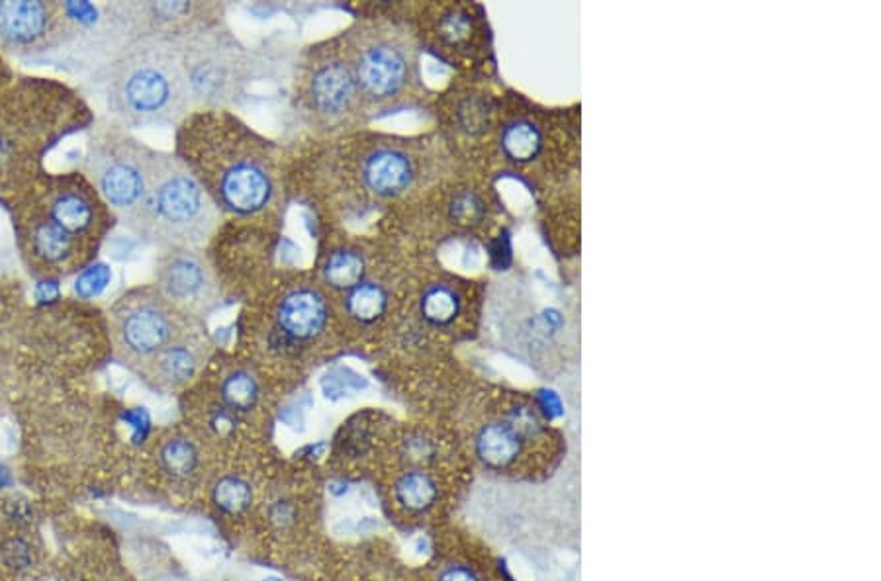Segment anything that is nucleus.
I'll list each match as a JSON object with an SVG mask.
<instances>
[{"mask_svg":"<svg viewBox=\"0 0 881 581\" xmlns=\"http://www.w3.org/2000/svg\"><path fill=\"white\" fill-rule=\"evenodd\" d=\"M222 402L230 412L247 413L259 402V382L257 378L245 370L235 368L230 375H225L220 386Z\"/></svg>","mask_w":881,"mask_h":581,"instance_id":"nucleus-21","label":"nucleus"},{"mask_svg":"<svg viewBox=\"0 0 881 581\" xmlns=\"http://www.w3.org/2000/svg\"><path fill=\"white\" fill-rule=\"evenodd\" d=\"M212 500L216 503L218 510L237 515L252 505V485L239 476H224L214 485Z\"/></svg>","mask_w":881,"mask_h":581,"instance_id":"nucleus-23","label":"nucleus"},{"mask_svg":"<svg viewBox=\"0 0 881 581\" xmlns=\"http://www.w3.org/2000/svg\"><path fill=\"white\" fill-rule=\"evenodd\" d=\"M394 498L410 513H423L439 503L440 485L430 472L410 470L398 478Z\"/></svg>","mask_w":881,"mask_h":581,"instance_id":"nucleus-16","label":"nucleus"},{"mask_svg":"<svg viewBox=\"0 0 881 581\" xmlns=\"http://www.w3.org/2000/svg\"><path fill=\"white\" fill-rule=\"evenodd\" d=\"M152 147L122 130H107L90 144L87 169L102 200L130 227L147 192Z\"/></svg>","mask_w":881,"mask_h":581,"instance_id":"nucleus-8","label":"nucleus"},{"mask_svg":"<svg viewBox=\"0 0 881 581\" xmlns=\"http://www.w3.org/2000/svg\"><path fill=\"white\" fill-rule=\"evenodd\" d=\"M210 349L212 345L202 327H199L157 353L137 372L155 390L165 394L177 392L189 384L192 378H197L200 368L204 367L210 357Z\"/></svg>","mask_w":881,"mask_h":581,"instance_id":"nucleus-11","label":"nucleus"},{"mask_svg":"<svg viewBox=\"0 0 881 581\" xmlns=\"http://www.w3.org/2000/svg\"><path fill=\"white\" fill-rule=\"evenodd\" d=\"M180 57L194 108L232 107L252 81L249 49L220 22L179 36Z\"/></svg>","mask_w":881,"mask_h":581,"instance_id":"nucleus-5","label":"nucleus"},{"mask_svg":"<svg viewBox=\"0 0 881 581\" xmlns=\"http://www.w3.org/2000/svg\"><path fill=\"white\" fill-rule=\"evenodd\" d=\"M543 149V134L529 120H513L502 132V152L513 163H531Z\"/></svg>","mask_w":881,"mask_h":581,"instance_id":"nucleus-19","label":"nucleus"},{"mask_svg":"<svg viewBox=\"0 0 881 581\" xmlns=\"http://www.w3.org/2000/svg\"><path fill=\"white\" fill-rule=\"evenodd\" d=\"M562 581H580V578H578V572L575 570V572L568 573L567 578Z\"/></svg>","mask_w":881,"mask_h":581,"instance_id":"nucleus-29","label":"nucleus"},{"mask_svg":"<svg viewBox=\"0 0 881 581\" xmlns=\"http://www.w3.org/2000/svg\"><path fill=\"white\" fill-rule=\"evenodd\" d=\"M199 327L200 322L172 308L155 287L130 290L110 310L114 350L135 370Z\"/></svg>","mask_w":881,"mask_h":581,"instance_id":"nucleus-7","label":"nucleus"},{"mask_svg":"<svg viewBox=\"0 0 881 581\" xmlns=\"http://www.w3.org/2000/svg\"><path fill=\"white\" fill-rule=\"evenodd\" d=\"M369 118L394 114L420 94L414 36L392 20H363L339 37Z\"/></svg>","mask_w":881,"mask_h":581,"instance_id":"nucleus-3","label":"nucleus"},{"mask_svg":"<svg viewBox=\"0 0 881 581\" xmlns=\"http://www.w3.org/2000/svg\"><path fill=\"white\" fill-rule=\"evenodd\" d=\"M208 139L202 163L187 165L214 198L218 208L239 215L255 217L269 210L279 197L280 182L277 159L269 142L261 139L247 125L222 116Z\"/></svg>","mask_w":881,"mask_h":581,"instance_id":"nucleus-2","label":"nucleus"},{"mask_svg":"<svg viewBox=\"0 0 881 581\" xmlns=\"http://www.w3.org/2000/svg\"><path fill=\"white\" fill-rule=\"evenodd\" d=\"M199 462V448L190 438L172 437L159 448V466L172 480H187L197 472Z\"/></svg>","mask_w":881,"mask_h":581,"instance_id":"nucleus-20","label":"nucleus"},{"mask_svg":"<svg viewBox=\"0 0 881 581\" xmlns=\"http://www.w3.org/2000/svg\"><path fill=\"white\" fill-rule=\"evenodd\" d=\"M30 245L34 257L47 267H67L79 253V242L45 220L44 215L30 224Z\"/></svg>","mask_w":881,"mask_h":581,"instance_id":"nucleus-15","label":"nucleus"},{"mask_svg":"<svg viewBox=\"0 0 881 581\" xmlns=\"http://www.w3.org/2000/svg\"><path fill=\"white\" fill-rule=\"evenodd\" d=\"M357 177L377 200L405 197L422 179V155L405 137H377L360 147Z\"/></svg>","mask_w":881,"mask_h":581,"instance_id":"nucleus-10","label":"nucleus"},{"mask_svg":"<svg viewBox=\"0 0 881 581\" xmlns=\"http://www.w3.org/2000/svg\"><path fill=\"white\" fill-rule=\"evenodd\" d=\"M459 120L462 127L470 134L482 132L488 125V108L482 100H467L459 110Z\"/></svg>","mask_w":881,"mask_h":581,"instance_id":"nucleus-26","label":"nucleus"},{"mask_svg":"<svg viewBox=\"0 0 881 581\" xmlns=\"http://www.w3.org/2000/svg\"><path fill=\"white\" fill-rule=\"evenodd\" d=\"M298 104L308 124L324 134H339L369 122L339 37L308 52L298 77Z\"/></svg>","mask_w":881,"mask_h":581,"instance_id":"nucleus-6","label":"nucleus"},{"mask_svg":"<svg viewBox=\"0 0 881 581\" xmlns=\"http://www.w3.org/2000/svg\"><path fill=\"white\" fill-rule=\"evenodd\" d=\"M102 85L110 114L126 127L177 124L192 108L179 37L130 40L110 59Z\"/></svg>","mask_w":881,"mask_h":581,"instance_id":"nucleus-1","label":"nucleus"},{"mask_svg":"<svg viewBox=\"0 0 881 581\" xmlns=\"http://www.w3.org/2000/svg\"><path fill=\"white\" fill-rule=\"evenodd\" d=\"M332 320V305L324 290L314 284H292L275 308L277 332L292 343H310L324 335Z\"/></svg>","mask_w":881,"mask_h":581,"instance_id":"nucleus-12","label":"nucleus"},{"mask_svg":"<svg viewBox=\"0 0 881 581\" xmlns=\"http://www.w3.org/2000/svg\"><path fill=\"white\" fill-rule=\"evenodd\" d=\"M453 212L457 215V220H459L460 224H470V222H475V220H478V217L482 215V204H480V200H478L477 197L465 194V197H460L459 200L455 202Z\"/></svg>","mask_w":881,"mask_h":581,"instance_id":"nucleus-27","label":"nucleus"},{"mask_svg":"<svg viewBox=\"0 0 881 581\" xmlns=\"http://www.w3.org/2000/svg\"><path fill=\"white\" fill-rule=\"evenodd\" d=\"M10 483H12V474H10L9 468L0 465V490L9 488Z\"/></svg>","mask_w":881,"mask_h":581,"instance_id":"nucleus-28","label":"nucleus"},{"mask_svg":"<svg viewBox=\"0 0 881 581\" xmlns=\"http://www.w3.org/2000/svg\"><path fill=\"white\" fill-rule=\"evenodd\" d=\"M460 312V298L447 284H432L422 295V315L435 327L455 322Z\"/></svg>","mask_w":881,"mask_h":581,"instance_id":"nucleus-22","label":"nucleus"},{"mask_svg":"<svg viewBox=\"0 0 881 581\" xmlns=\"http://www.w3.org/2000/svg\"><path fill=\"white\" fill-rule=\"evenodd\" d=\"M365 272H367L365 259L359 250L355 249L333 250L322 267L325 284L339 292H349L353 288L359 287L365 280Z\"/></svg>","mask_w":881,"mask_h":581,"instance_id":"nucleus-18","label":"nucleus"},{"mask_svg":"<svg viewBox=\"0 0 881 581\" xmlns=\"http://www.w3.org/2000/svg\"><path fill=\"white\" fill-rule=\"evenodd\" d=\"M59 7L42 0L0 2V47L9 52H34L45 45L57 24Z\"/></svg>","mask_w":881,"mask_h":581,"instance_id":"nucleus-13","label":"nucleus"},{"mask_svg":"<svg viewBox=\"0 0 881 581\" xmlns=\"http://www.w3.org/2000/svg\"><path fill=\"white\" fill-rule=\"evenodd\" d=\"M110 270L104 267V265H99V267H92V269L85 270L81 277L77 278V284H75V292L81 295V298H92V295H99L107 284L110 282Z\"/></svg>","mask_w":881,"mask_h":581,"instance_id":"nucleus-25","label":"nucleus"},{"mask_svg":"<svg viewBox=\"0 0 881 581\" xmlns=\"http://www.w3.org/2000/svg\"><path fill=\"white\" fill-rule=\"evenodd\" d=\"M159 294L180 313L200 322L222 298L216 272L199 249H167L157 262Z\"/></svg>","mask_w":881,"mask_h":581,"instance_id":"nucleus-9","label":"nucleus"},{"mask_svg":"<svg viewBox=\"0 0 881 581\" xmlns=\"http://www.w3.org/2000/svg\"><path fill=\"white\" fill-rule=\"evenodd\" d=\"M0 558L10 570L22 572L32 566V548L24 538H9L0 545Z\"/></svg>","mask_w":881,"mask_h":581,"instance_id":"nucleus-24","label":"nucleus"},{"mask_svg":"<svg viewBox=\"0 0 881 581\" xmlns=\"http://www.w3.org/2000/svg\"><path fill=\"white\" fill-rule=\"evenodd\" d=\"M220 212L187 163L154 149L147 192L130 230L165 249H200L216 232Z\"/></svg>","mask_w":881,"mask_h":581,"instance_id":"nucleus-4","label":"nucleus"},{"mask_svg":"<svg viewBox=\"0 0 881 581\" xmlns=\"http://www.w3.org/2000/svg\"><path fill=\"white\" fill-rule=\"evenodd\" d=\"M44 217L79 242L94 230L99 214L87 190L62 185L47 190Z\"/></svg>","mask_w":881,"mask_h":581,"instance_id":"nucleus-14","label":"nucleus"},{"mask_svg":"<svg viewBox=\"0 0 881 581\" xmlns=\"http://www.w3.org/2000/svg\"><path fill=\"white\" fill-rule=\"evenodd\" d=\"M343 308L353 322L359 325H372L387 312V288L375 280H363L359 287L345 292Z\"/></svg>","mask_w":881,"mask_h":581,"instance_id":"nucleus-17","label":"nucleus"}]
</instances>
